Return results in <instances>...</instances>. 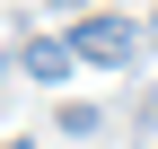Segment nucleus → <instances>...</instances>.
<instances>
[{
  "label": "nucleus",
  "instance_id": "f257e3e1",
  "mask_svg": "<svg viewBox=\"0 0 158 149\" xmlns=\"http://www.w3.org/2000/svg\"><path fill=\"white\" fill-rule=\"evenodd\" d=\"M62 44L79 53V62H106V70H132V62H141V44H149V35H132L123 18H79V26L62 35Z\"/></svg>",
  "mask_w": 158,
  "mask_h": 149
},
{
  "label": "nucleus",
  "instance_id": "f03ea898",
  "mask_svg": "<svg viewBox=\"0 0 158 149\" xmlns=\"http://www.w3.org/2000/svg\"><path fill=\"white\" fill-rule=\"evenodd\" d=\"M70 62H79V53H70V44H53V35H35V44L18 53V70H27V79H44V88H62V79H70Z\"/></svg>",
  "mask_w": 158,
  "mask_h": 149
}]
</instances>
